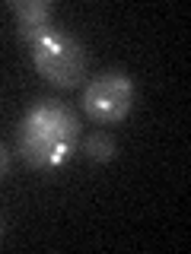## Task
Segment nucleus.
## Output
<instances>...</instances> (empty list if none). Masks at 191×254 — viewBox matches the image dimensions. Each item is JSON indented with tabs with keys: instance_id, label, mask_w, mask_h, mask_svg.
Returning a JSON list of instances; mask_svg holds the SVG:
<instances>
[{
	"instance_id": "nucleus-6",
	"label": "nucleus",
	"mask_w": 191,
	"mask_h": 254,
	"mask_svg": "<svg viewBox=\"0 0 191 254\" xmlns=\"http://www.w3.org/2000/svg\"><path fill=\"white\" fill-rule=\"evenodd\" d=\"M6 169H10V156H6V149L0 146V178L6 175Z\"/></svg>"
},
{
	"instance_id": "nucleus-3",
	"label": "nucleus",
	"mask_w": 191,
	"mask_h": 254,
	"mask_svg": "<svg viewBox=\"0 0 191 254\" xmlns=\"http://www.w3.org/2000/svg\"><path fill=\"white\" fill-rule=\"evenodd\" d=\"M19 130L54 137V140L74 146V140H77V118L70 115L64 105H58V102H38V105H32L29 115L22 118Z\"/></svg>"
},
{
	"instance_id": "nucleus-4",
	"label": "nucleus",
	"mask_w": 191,
	"mask_h": 254,
	"mask_svg": "<svg viewBox=\"0 0 191 254\" xmlns=\"http://www.w3.org/2000/svg\"><path fill=\"white\" fill-rule=\"evenodd\" d=\"M10 10L16 13V26H19V35L22 42L32 45L35 38H42L45 32H51V19H54V10L51 3L45 0H13Z\"/></svg>"
},
{
	"instance_id": "nucleus-5",
	"label": "nucleus",
	"mask_w": 191,
	"mask_h": 254,
	"mask_svg": "<svg viewBox=\"0 0 191 254\" xmlns=\"http://www.w3.org/2000/svg\"><path fill=\"white\" fill-rule=\"evenodd\" d=\"M83 156L90 159V162H108V159L115 156V140H111L105 130H96L83 140Z\"/></svg>"
},
{
	"instance_id": "nucleus-7",
	"label": "nucleus",
	"mask_w": 191,
	"mask_h": 254,
	"mask_svg": "<svg viewBox=\"0 0 191 254\" xmlns=\"http://www.w3.org/2000/svg\"><path fill=\"white\" fill-rule=\"evenodd\" d=\"M0 232H3V222H0Z\"/></svg>"
},
{
	"instance_id": "nucleus-1",
	"label": "nucleus",
	"mask_w": 191,
	"mask_h": 254,
	"mask_svg": "<svg viewBox=\"0 0 191 254\" xmlns=\"http://www.w3.org/2000/svg\"><path fill=\"white\" fill-rule=\"evenodd\" d=\"M29 54H32V64H35L38 73L45 79H51L54 86H61V89H74L86 73V54L80 48V42L58 29L35 38L29 45Z\"/></svg>"
},
{
	"instance_id": "nucleus-2",
	"label": "nucleus",
	"mask_w": 191,
	"mask_h": 254,
	"mask_svg": "<svg viewBox=\"0 0 191 254\" xmlns=\"http://www.w3.org/2000/svg\"><path fill=\"white\" fill-rule=\"evenodd\" d=\"M134 105V83L124 73H102L83 89V111L102 124L121 121Z\"/></svg>"
}]
</instances>
